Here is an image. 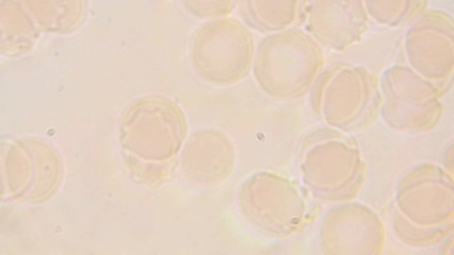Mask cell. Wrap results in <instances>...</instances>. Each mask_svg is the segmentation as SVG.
<instances>
[{
  "label": "cell",
  "instance_id": "6da1fadb",
  "mask_svg": "<svg viewBox=\"0 0 454 255\" xmlns=\"http://www.w3.org/2000/svg\"><path fill=\"white\" fill-rule=\"evenodd\" d=\"M253 39L247 28L234 18L205 23L196 31L192 61L204 80L230 84L248 72L253 56Z\"/></svg>",
  "mask_w": 454,
  "mask_h": 255
}]
</instances>
